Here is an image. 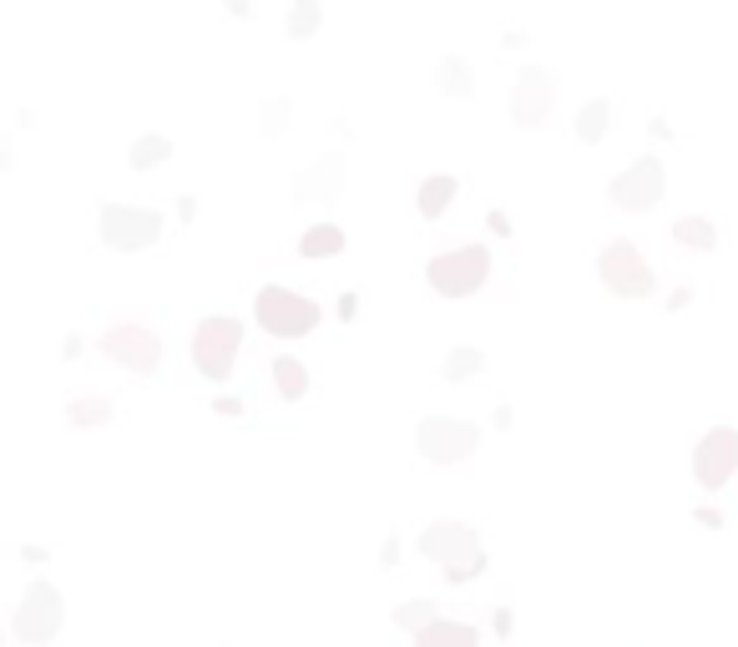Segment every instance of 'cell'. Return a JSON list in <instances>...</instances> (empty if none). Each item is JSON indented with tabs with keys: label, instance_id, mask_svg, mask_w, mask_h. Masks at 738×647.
Listing matches in <instances>:
<instances>
[{
	"label": "cell",
	"instance_id": "1",
	"mask_svg": "<svg viewBox=\"0 0 738 647\" xmlns=\"http://www.w3.org/2000/svg\"><path fill=\"white\" fill-rule=\"evenodd\" d=\"M420 552L430 562H441L451 582H471V576L486 572V552H481V541L471 527L461 521H435V527L420 531Z\"/></svg>",
	"mask_w": 738,
	"mask_h": 647
},
{
	"label": "cell",
	"instance_id": "2",
	"mask_svg": "<svg viewBox=\"0 0 738 647\" xmlns=\"http://www.w3.org/2000/svg\"><path fill=\"white\" fill-rule=\"evenodd\" d=\"M491 278V253L486 243H471V248H451L435 253L425 264V284L441 294V299H471L481 284Z\"/></svg>",
	"mask_w": 738,
	"mask_h": 647
},
{
	"label": "cell",
	"instance_id": "3",
	"mask_svg": "<svg viewBox=\"0 0 738 647\" xmlns=\"http://www.w3.org/2000/svg\"><path fill=\"white\" fill-rule=\"evenodd\" d=\"M253 319H259L263 335H274V339H304V335H314V324H319V304L294 294V288H284V284H268V288H259Z\"/></svg>",
	"mask_w": 738,
	"mask_h": 647
},
{
	"label": "cell",
	"instance_id": "4",
	"mask_svg": "<svg viewBox=\"0 0 738 647\" xmlns=\"http://www.w3.org/2000/svg\"><path fill=\"white\" fill-rule=\"evenodd\" d=\"M597 278H602L608 294H618V299H647L657 288V274L647 268V258L637 253L632 238H612L608 248L597 253Z\"/></svg>",
	"mask_w": 738,
	"mask_h": 647
},
{
	"label": "cell",
	"instance_id": "5",
	"mask_svg": "<svg viewBox=\"0 0 738 647\" xmlns=\"http://www.w3.org/2000/svg\"><path fill=\"white\" fill-rule=\"evenodd\" d=\"M243 344V324L228 319V314H213L192 329V370L203 380H228L233 374V360H239Z\"/></svg>",
	"mask_w": 738,
	"mask_h": 647
},
{
	"label": "cell",
	"instance_id": "6",
	"mask_svg": "<svg viewBox=\"0 0 738 647\" xmlns=\"http://www.w3.org/2000/svg\"><path fill=\"white\" fill-rule=\"evenodd\" d=\"M415 445L420 456L430 460V466H455V460H471L481 445V425H471V420H420L415 431Z\"/></svg>",
	"mask_w": 738,
	"mask_h": 647
},
{
	"label": "cell",
	"instance_id": "7",
	"mask_svg": "<svg viewBox=\"0 0 738 647\" xmlns=\"http://www.w3.org/2000/svg\"><path fill=\"white\" fill-rule=\"evenodd\" d=\"M162 238V213L152 208H127V203H107L102 208V243L117 253H143Z\"/></svg>",
	"mask_w": 738,
	"mask_h": 647
},
{
	"label": "cell",
	"instance_id": "8",
	"mask_svg": "<svg viewBox=\"0 0 738 647\" xmlns=\"http://www.w3.org/2000/svg\"><path fill=\"white\" fill-rule=\"evenodd\" d=\"M102 354L131 374H152L157 360H162V344H157V335L147 324H112L102 335Z\"/></svg>",
	"mask_w": 738,
	"mask_h": 647
},
{
	"label": "cell",
	"instance_id": "9",
	"mask_svg": "<svg viewBox=\"0 0 738 647\" xmlns=\"http://www.w3.org/2000/svg\"><path fill=\"white\" fill-rule=\"evenodd\" d=\"M734 470H738V431L734 425H714L693 450V476H698L703 491H724Z\"/></svg>",
	"mask_w": 738,
	"mask_h": 647
},
{
	"label": "cell",
	"instance_id": "10",
	"mask_svg": "<svg viewBox=\"0 0 738 647\" xmlns=\"http://www.w3.org/2000/svg\"><path fill=\"white\" fill-rule=\"evenodd\" d=\"M663 188H667L663 162H657V157H637L622 178H612L608 198L622 208V213H647V208L663 203Z\"/></svg>",
	"mask_w": 738,
	"mask_h": 647
},
{
	"label": "cell",
	"instance_id": "11",
	"mask_svg": "<svg viewBox=\"0 0 738 647\" xmlns=\"http://www.w3.org/2000/svg\"><path fill=\"white\" fill-rule=\"evenodd\" d=\"M61 617H66L61 592L51 587V582H31L21 612H15V637H21V643H51V637L61 633Z\"/></svg>",
	"mask_w": 738,
	"mask_h": 647
},
{
	"label": "cell",
	"instance_id": "12",
	"mask_svg": "<svg viewBox=\"0 0 738 647\" xmlns=\"http://www.w3.org/2000/svg\"><path fill=\"white\" fill-rule=\"evenodd\" d=\"M551 102H557V76L547 66H526L512 86V121L516 127H541Z\"/></svg>",
	"mask_w": 738,
	"mask_h": 647
},
{
	"label": "cell",
	"instance_id": "13",
	"mask_svg": "<svg viewBox=\"0 0 738 647\" xmlns=\"http://www.w3.org/2000/svg\"><path fill=\"white\" fill-rule=\"evenodd\" d=\"M339 188H345V162H339V157H319L309 172H298L294 178L298 203H319V198H334Z\"/></svg>",
	"mask_w": 738,
	"mask_h": 647
},
{
	"label": "cell",
	"instance_id": "14",
	"mask_svg": "<svg viewBox=\"0 0 738 647\" xmlns=\"http://www.w3.org/2000/svg\"><path fill=\"white\" fill-rule=\"evenodd\" d=\"M415 647H481V633L471 623H451V617H435L425 633H415Z\"/></svg>",
	"mask_w": 738,
	"mask_h": 647
},
{
	"label": "cell",
	"instance_id": "15",
	"mask_svg": "<svg viewBox=\"0 0 738 647\" xmlns=\"http://www.w3.org/2000/svg\"><path fill=\"white\" fill-rule=\"evenodd\" d=\"M455 188H461V182L451 178V172H435V178H425L420 182V218H425V223H435V218L445 213V208H451V198H455Z\"/></svg>",
	"mask_w": 738,
	"mask_h": 647
},
{
	"label": "cell",
	"instance_id": "16",
	"mask_svg": "<svg viewBox=\"0 0 738 647\" xmlns=\"http://www.w3.org/2000/svg\"><path fill=\"white\" fill-rule=\"evenodd\" d=\"M298 253L304 258H334V253H345V233L334 229V223H314L304 233V243H298Z\"/></svg>",
	"mask_w": 738,
	"mask_h": 647
},
{
	"label": "cell",
	"instance_id": "17",
	"mask_svg": "<svg viewBox=\"0 0 738 647\" xmlns=\"http://www.w3.org/2000/svg\"><path fill=\"white\" fill-rule=\"evenodd\" d=\"M608 127H612V102H608V96H597V102H587V107L577 112V137H582V142H602Z\"/></svg>",
	"mask_w": 738,
	"mask_h": 647
},
{
	"label": "cell",
	"instance_id": "18",
	"mask_svg": "<svg viewBox=\"0 0 738 647\" xmlns=\"http://www.w3.org/2000/svg\"><path fill=\"white\" fill-rule=\"evenodd\" d=\"M274 384L284 400H304L309 395V370H304V360H274Z\"/></svg>",
	"mask_w": 738,
	"mask_h": 647
},
{
	"label": "cell",
	"instance_id": "19",
	"mask_svg": "<svg viewBox=\"0 0 738 647\" xmlns=\"http://www.w3.org/2000/svg\"><path fill=\"white\" fill-rule=\"evenodd\" d=\"M673 238H678L683 248H698V253L718 248V229L708 218H678V223H673Z\"/></svg>",
	"mask_w": 738,
	"mask_h": 647
},
{
	"label": "cell",
	"instance_id": "20",
	"mask_svg": "<svg viewBox=\"0 0 738 647\" xmlns=\"http://www.w3.org/2000/svg\"><path fill=\"white\" fill-rule=\"evenodd\" d=\"M435 76H441V92H445V96H461V102L471 96V66H465L461 56H445Z\"/></svg>",
	"mask_w": 738,
	"mask_h": 647
},
{
	"label": "cell",
	"instance_id": "21",
	"mask_svg": "<svg viewBox=\"0 0 738 647\" xmlns=\"http://www.w3.org/2000/svg\"><path fill=\"white\" fill-rule=\"evenodd\" d=\"M167 157H172V142H167V137H143V142L131 147V168L147 172V168H157V162H167Z\"/></svg>",
	"mask_w": 738,
	"mask_h": 647
},
{
	"label": "cell",
	"instance_id": "22",
	"mask_svg": "<svg viewBox=\"0 0 738 647\" xmlns=\"http://www.w3.org/2000/svg\"><path fill=\"white\" fill-rule=\"evenodd\" d=\"M481 360H486V354H481V349H471V344L451 349V354H445V380H471V374L481 370Z\"/></svg>",
	"mask_w": 738,
	"mask_h": 647
},
{
	"label": "cell",
	"instance_id": "23",
	"mask_svg": "<svg viewBox=\"0 0 738 647\" xmlns=\"http://www.w3.org/2000/svg\"><path fill=\"white\" fill-rule=\"evenodd\" d=\"M66 420H72V425H107L112 405H107V400H76V405L66 410Z\"/></svg>",
	"mask_w": 738,
	"mask_h": 647
},
{
	"label": "cell",
	"instance_id": "24",
	"mask_svg": "<svg viewBox=\"0 0 738 647\" xmlns=\"http://www.w3.org/2000/svg\"><path fill=\"white\" fill-rule=\"evenodd\" d=\"M394 623H400V627H410V633H425V627L435 623V602H425V597H420V602H410V607H400V612H394Z\"/></svg>",
	"mask_w": 738,
	"mask_h": 647
},
{
	"label": "cell",
	"instance_id": "25",
	"mask_svg": "<svg viewBox=\"0 0 738 647\" xmlns=\"http://www.w3.org/2000/svg\"><path fill=\"white\" fill-rule=\"evenodd\" d=\"M314 21H319V6H298V11H294V36H309Z\"/></svg>",
	"mask_w": 738,
	"mask_h": 647
},
{
	"label": "cell",
	"instance_id": "26",
	"mask_svg": "<svg viewBox=\"0 0 738 647\" xmlns=\"http://www.w3.org/2000/svg\"><path fill=\"white\" fill-rule=\"evenodd\" d=\"M698 521H703V527H714V531H718V527H724V516H718V511H714V506H698Z\"/></svg>",
	"mask_w": 738,
	"mask_h": 647
}]
</instances>
